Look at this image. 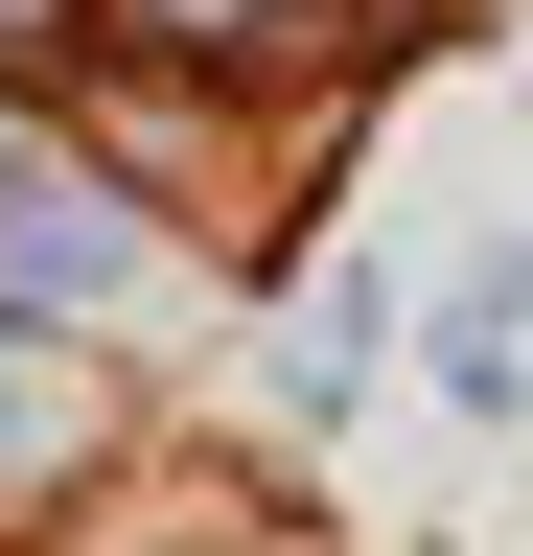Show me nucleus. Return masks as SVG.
Returning a JSON list of instances; mask_svg holds the SVG:
<instances>
[{"instance_id":"f257e3e1","label":"nucleus","mask_w":533,"mask_h":556,"mask_svg":"<svg viewBox=\"0 0 533 556\" xmlns=\"http://www.w3.org/2000/svg\"><path fill=\"white\" fill-rule=\"evenodd\" d=\"M0 24H47V0H0Z\"/></svg>"}]
</instances>
